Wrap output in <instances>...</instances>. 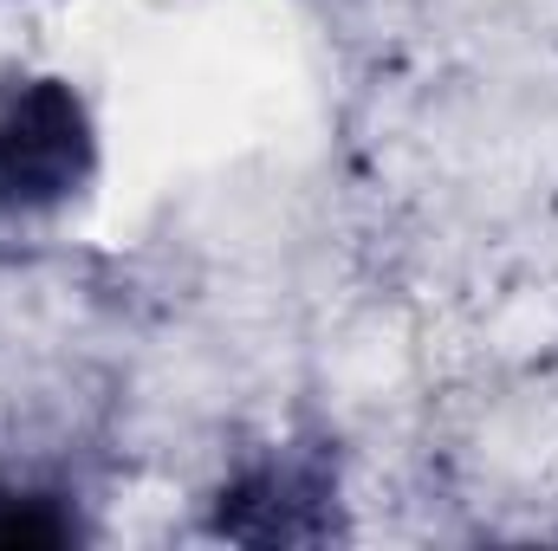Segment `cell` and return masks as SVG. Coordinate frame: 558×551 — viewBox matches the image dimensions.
<instances>
[{
  "mask_svg": "<svg viewBox=\"0 0 558 551\" xmlns=\"http://www.w3.org/2000/svg\"><path fill=\"white\" fill-rule=\"evenodd\" d=\"M98 169L92 111L65 78H20L0 91V208L46 215Z\"/></svg>",
  "mask_w": 558,
  "mask_h": 551,
  "instance_id": "6da1fadb",
  "label": "cell"
},
{
  "mask_svg": "<svg viewBox=\"0 0 558 551\" xmlns=\"http://www.w3.org/2000/svg\"><path fill=\"white\" fill-rule=\"evenodd\" d=\"M72 532H78V526H72V513H65L59 500L20 493V487L0 480V546H65Z\"/></svg>",
  "mask_w": 558,
  "mask_h": 551,
  "instance_id": "7a4b0ae2",
  "label": "cell"
}]
</instances>
